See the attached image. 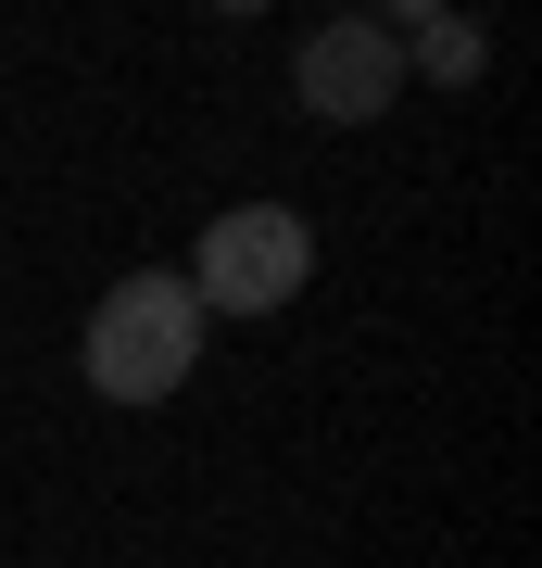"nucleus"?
<instances>
[{"mask_svg":"<svg viewBox=\"0 0 542 568\" xmlns=\"http://www.w3.org/2000/svg\"><path fill=\"white\" fill-rule=\"evenodd\" d=\"M89 392L101 405H164V392H190V366H202V304H190V278L177 265H140V278H114L89 304Z\"/></svg>","mask_w":542,"mask_h":568,"instance_id":"nucleus-1","label":"nucleus"},{"mask_svg":"<svg viewBox=\"0 0 542 568\" xmlns=\"http://www.w3.org/2000/svg\"><path fill=\"white\" fill-rule=\"evenodd\" d=\"M177 278H190L202 316H278V304H303V278H316V227L290 203H227Z\"/></svg>","mask_w":542,"mask_h":568,"instance_id":"nucleus-2","label":"nucleus"},{"mask_svg":"<svg viewBox=\"0 0 542 568\" xmlns=\"http://www.w3.org/2000/svg\"><path fill=\"white\" fill-rule=\"evenodd\" d=\"M290 89H303V114L366 126V114H391V102H403V51H391V26H379V13H341V26H316V39L290 51Z\"/></svg>","mask_w":542,"mask_h":568,"instance_id":"nucleus-3","label":"nucleus"},{"mask_svg":"<svg viewBox=\"0 0 542 568\" xmlns=\"http://www.w3.org/2000/svg\"><path fill=\"white\" fill-rule=\"evenodd\" d=\"M379 26H391V51L417 63V77H442V89H467V77L492 63V39H480L467 13H442V0H391Z\"/></svg>","mask_w":542,"mask_h":568,"instance_id":"nucleus-4","label":"nucleus"}]
</instances>
